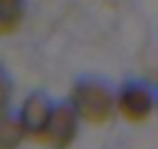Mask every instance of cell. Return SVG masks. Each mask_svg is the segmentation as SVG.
I'll return each mask as SVG.
<instances>
[{
    "mask_svg": "<svg viewBox=\"0 0 158 149\" xmlns=\"http://www.w3.org/2000/svg\"><path fill=\"white\" fill-rule=\"evenodd\" d=\"M77 119H84L89 124H107L114 114V96L105 84L93 79L79 82L72 91V105Z\"/></svg>",
    "mask_w": 158,
    "mask_h": 149,
    "instance_id": "1",
    "label": "cell"
},
{
    "mask_svg": "<svg viewBox=\"0 0 158 149\" xmlns=\"http://www.w3.org/2000/svg\"><path fill=\"white\" fill-rule=\"evenodd\" d=\"M77 133V114L70 105H58L51 109V117L47 121L44 130L40 133L37 142L49 144L51 149H68Z\"/></svg>",
    "mask_w": 158,
    "mask_h": 149,
    "instance_id": "2",
    "label": "cell"
},
{
    "mask_svg": "<svg viewBox=\"0 0 158 149\" xmlns=\"http://www.w3.org/2000/svg\"><path fill=\"white\" fill-rule=\"evenodd\" d=\"M114 107L128 121H144L153 109V91L147 84H128L118 93V100H114Z\"/></svg>",
    "mask_w": 158,
    "mask_h": 149,
    "instance_id": "3",
    "label": "cell"
},
{
    "mask_svg": "<svg viewBox=\"0 0 158 149\" xmlns=\"http://www.w3.org/2000/svg\"><path fill=\"white\" fill-rule=\"evenodd\" d=\"M51 103L44 98L42 93H35V96H30L28 100L23 103V109H21V119H19V124H21V128H23V133L26 135H33L35 140L40 138V133L44 130V126H47V121H49V117H51Z\"/></svg>",
    "mask_w": 158,
    "mask_h": 149,
    "instance_id": "4",
    "label": "cell"
},
{
    "mask_svg": "<svg viewBox=\"0 0 158 149\" xmlns=\"http://www.w3.org/2000/svg\"><path fill=\"white\" fill-rule=\"evenodd\" d=\"M23 21L21 0H0V35H10Z\"/></svg>",
    "mask_w": 158,
    "mask_h": 149,
    "instance_id": "5",
    "label": "cell"
},
{
    "mask_svg": "<svg viewBox=\"0 0 158 149\" xmlns=\"http://www.w3.org/2000/svg\"><path fill=\"white\" fill-rule=\"evenodd\" d=\"M23 138L26 133L21 128L19 119H12V117L0 119V149H19Z\"/></svg>",
    "mask_w": 158,
    "mask_h": 149,
    "instance_id": "6",
    "label": "cell"
},
{
    "mask_svg": "<svg viewBox=\"0 0 158 149\" xmlns=\"http://www.w3.org/2000/svg\"><path fill=\"white\" fill-rule=\"evenodd\" d=\"M10 98H12V84L7 79V74L0 70V119L7 117V107H10Z\"/></svg>",
    "mask_w": 158,
    "mask_h": 149,
    "instance_id": "7",
    "label": "cell"
}]
</instances>
